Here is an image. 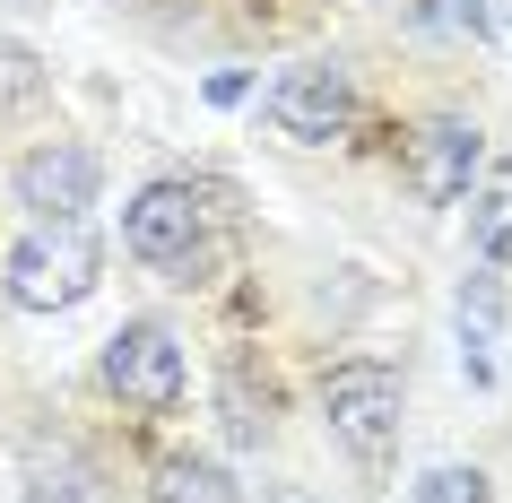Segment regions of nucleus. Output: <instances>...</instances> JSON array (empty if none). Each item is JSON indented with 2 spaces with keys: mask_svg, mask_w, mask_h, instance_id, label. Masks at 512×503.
I'll list each match as a JSON object with an SVG mask.
<instances>
[{
  "mask_svg": "<svg viewBox=\"0 0 512 503\" xmlns=\"http://www.w3.org/2000/svg\"><path fill=\"white\" fill-rule=\"evenodd\" d=\"M243 87H252L243 70H217V79H209V105H243Z\"/></svg>",
  "mask_w": 512,
  "mask_h": 503,
  "instance_id": "nucleus-13",
  "label": "nucleus"
},
{
  "mask_svg": "<svg viewBox=\"0 0 512 503\" xmlns=\"http://www.w3.org/2000/svg\"><path fill=\"white\" fill-rule=\"evenodd\" d=\"M87 486H96V469H87L79 451H61V469H53V460H35V503H96Z\"/></svg>",
  "mask_w": 512,
  "mask_h": 503,
  "instance_id": "nucleus-10",
  "label": "nucleus"
},
{
  "mask_svg": "<svg viewBox=\"0 0 512 503\" xmlns=\"http://www.w3.org/2000/svg\"><path fill=\"white\" fill-rule=\"evenodd\" d=\"M322 408H330V434L348 451H382L400 434V373L374 365V356H348V365H330Z\"/></svg>",
  "mask_w": 512,
  "mask_h": 503,
  "instance_id": "nucleus-4",
  "label": "nucleus"
},
{
  "mask_svg": "<svg viewBox=\"0 0 512 503\" xmlns=\"http://www.w3.org/2000/svg\"><path fill=\"white\" fill-rule=\"evenodd\" d=\"M209 200L217 191H200V183H148L122 209V243H131L139 261H157V269H191L200 261V243H209Z\"/></svg>",
  "mask_w": 512,
  "mask_h": 503,
  "instance_id": "nucleus-2",
  "label": "nucleus"
},
{
  "mask_svg": "<svg viewBox=\"0 0 512 503\" xmlns=\"http://www.w3.org/2000/svg\"><path fill=\"white\" fill-rule=\"evenodd\" d=\"M400 148H408V191H417V200H434V209L469 200V183H478V165H486L478 122H460V113H434V122H417Z\"/></svg>",
  "mask_w": 512,
  "mask_h": 503,
  "instance_id": "nucleus-5",
  "label": "nucleus"
},
{
  "mask_svg": "<svg viewBox=\"0 0 512 503\" xmlns=\"http://www.w3.org/2000/svg\"><path fill=\"white\" fill-rule=\"evenodd\" d=\"M270 122L287 139H304V148H322V139H339L356 122V79L339 61H304V70H287L270 87Z\"/></svg>",
  "mask_w": 512,
  "mask_h": 503,
  "instance_id": "nucleus-6",
  "label": "nucleus"
},
{
  "mask_svg": "<svg viewBox=\"0 0 512 503\" xmlns=\"http://www.w3.org/2000/svg\"><path fill=\"white\" fill-rule=\"evenodd\" d=\"M148 503H243V486H235L226 460H209V451H174V460H157V477H148Z\"/></svg>",
  "mask_w": 512,
  "mask_h": 503,
  "instance_id": "nucleus-8",
  "label": "nucleus"
},
{
  "mask_svg": "<svg viewBox=\"0 0 512 503\" xmlns=\"http://www.w3.org/2000/svg\"><path fill=\"white\" fill-rule=\"evenodd\" d=\"M105 391L139 417H165L174 399H183V347L165 321H131V330H113L105 339Z\"/></svg>",
  "mask_w": 512,
  "mask_h": 503,
  "instance_id": "nucleus-3",
  "label": "nucleus"
},
{
  "mask_svg": "<svg viewBox=\"0 0 512 503\" xmlns=\"http://www.w3.org/2000/svg\"><path fill=\"white\" fill-rule=\"evenodd\" d=\"M18 96H35V53H18L0 35V105H18Z\"/></svg>",
  "mask_w": 512,
  "mask_h": 503,
  "instance_id": "nucleus-12",
  "label": "nucleus"
},
{
  "mask_svg": "<svg viewBox=\"0 0 512 503\" xmlns=\"http://www.w3.org/2000/svg\"><path fill=\"white\" fill-rule=\"evenodd\" d=\"M417 503H486V477L478 469H426L417 477Z\"/></svg>",
  "mask_w": 512,
  "mask_h": 503,
  "instance_id": "nucleus-11",
  "label": "nucleus"
},
{
  "mask_svg": "<svg viewBox=\"0 0 512 503\" xmlns=\"http://www.w3.org/2000/svg\"><path fill=\"white\" fill-rule=\"evenodd\" d=\"M469 243H478L486 261H512V165H495V174L469 183Z\"/></svg>",
  "mask_w": 512,
  "mask_h": 503,
  "instance_id": "nucleus-9",
  "label": "nucleus"
},
{
  "mask_svg": "<svg viewBox=\"0 0 512 503\" xmlns=\"http://www.w3.org/2000/svg\"><path fill=\"white\" fill-rule=\"evenodd\" d=\"M96 278H105V252L87 235V217H35L9 252V304L27 313H70L96 295Z\"/></svg>",
  "mask_w": 512,
  "mask_h": 503,
  "instance_id": "nucleus-1",
  "label": "nucleus"
},
{
  "mask_svg": "<svg viewBox=\"0 0 512 503\" xmlns=\"http://www.w3.org/2000/svg\"><path fill=\"white\" fill-rule=\"evenodd\" d=\"M9 183H18V209H35V217H87V209H96V157L70 148V139L18 157Z\"/></svg>",
  "mask_w": 512,
  "mask_h": 503,
  "instance_id": "nucleus-7",
  "label": "nucleus"
}]
</instances>
